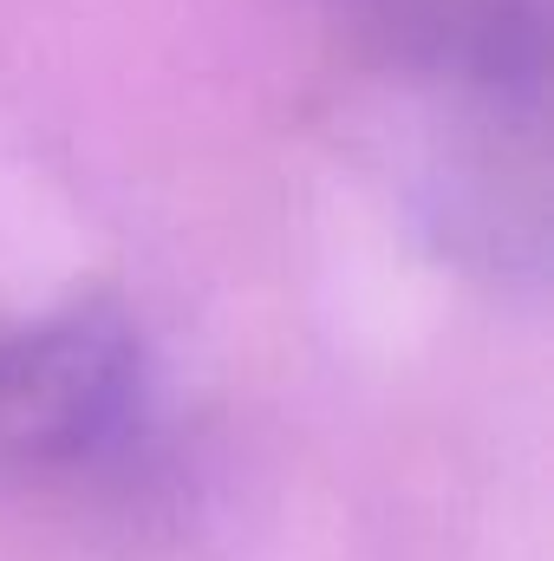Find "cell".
I'll list each match as a JSON object with an SVG mask.
<instances>
[{"label":"cell","instance_id":"1","mask_svg":"<svg viewBox=\"0 0 554 561\" xmlns=\"http://www.w3.org/2000/svg\"><path fill=\"white\" fill-rule=\"evenodd\" d=\"M150 419V353L118 300L0 313V503L92 483Z\"/></svg>","mask_w":554,"mask_h":561}]
</instances>
